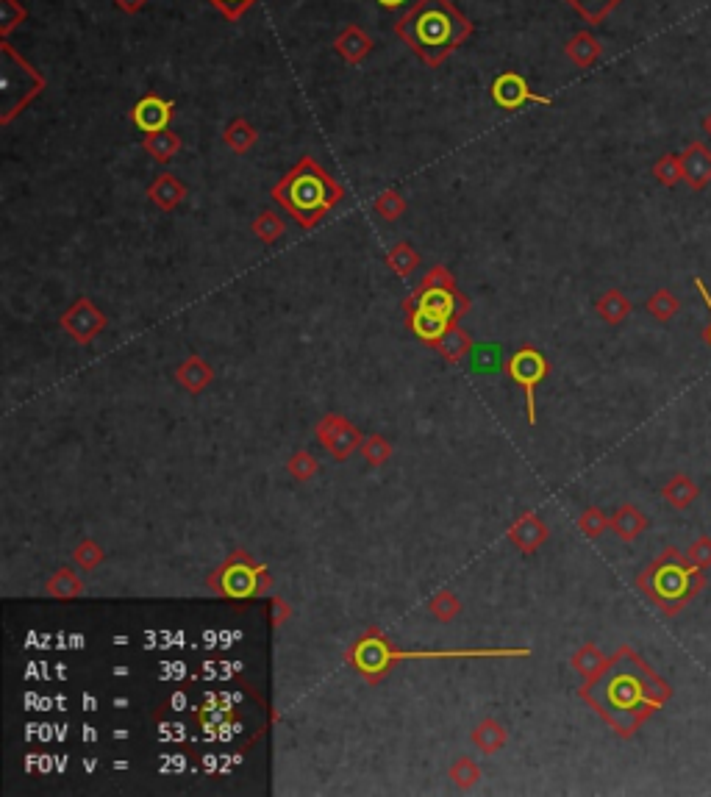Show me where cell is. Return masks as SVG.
Wrapping results in <instances>:
<instances>
[{
	"label": "cell",
	"instance_id": "cell-1",
	"mask_svg": "<svg viewBox=\"0 0 711 797\" xmlns=\"http://www.w3.org/2000/svg\"><path fill=\"white\" fill-rule=\"evenodd\" d=\"M673 689L650 670L631 648L614 653L606 670L584 681L581 698L598 711L620 736H634L637 728L670 700Z\"/></svg>",
	"mask_w": 711,
	"mask_h": 797
},
{
	"label": "cell",
	"instance_id": "cell-2",
	"mask_svg": "<svg viewBox=\"0 0 711 797\" xmlns=\"http://www.w3.org/2000/svg\"><path fill=\"white\" fill-rule=\"evenodd\" d=\"M398 34L423 62L437 67L473 34V23L464 20L448 0H420L398 23Z\"/></svg>",
	"mask_w": 711,
	"mask_h": 797
},
{
	"label": "cell",
	"instance_id": "cell-3",
	"mask_svg": "<svg viewBox=\"0 0 711 797\" xmlns=\"http://www.w3.org/2000/svg\"><path fill=\"white\" fill-rule=\"evenodd\" d=\"M487 656H531L528 648H459V650H400L381 631H364L362 639L348 650V664L370 684H378L395 661L412 659H487Z\"/></svg>",
	"mask_w": 711,
	"mask_h": 797
},
{
	"label": "cell",
	"instance_id": "cell-4",
	"mask_svg": "<svg viewBox=\"0 0 711 797\" xmlns=\"http://www.w3.org/2000/svg\"><path fill=\"white\" fill-rule=\"evenodd\" d=\"M273 198L303 228H312L342 200V187L314 159H300L275 184Z\"/></svg>",
	"mask_w": 711,
	"mask_h": 797
},
{
	"label": "cell",
	"instance_id": "cell-5",
	"mask_svg": "<svg viewBox=\"0 0 711 797\" xmlns=\"http://www.w3.org/2000/svg\"><path fill=\"white\" fill-rule=\"evenodd\" d=\"M637 584L659 609L675 614L687 606L692 595H698L703 589V575H700V567L687 559V553L667 548L645 573L639 575Z\"/></svg>",
	"mask_w": 711,
	"mask_h": 797
},
{
	"label": "cell",
	"instance_id": "cell-6",
	"mask_svg": "<svg viewBox=\"0 0 711 797\" xmlns=\"http://www.w3.org/2000/svg\"><path fill=\"white\" fill-rule=\"evenodd\" d=\"M212 584L225 598L248 600L253 595H262L264 589L270 586V575H267L262 564H256V561L250 559L248 553H234L217 570Z\"/></svg>",
	"mask_w": 711,
	"mask_h": 797
},
{
	"label": "cell",
	"instance_id": "cell-7",
	"mask_svg": "<svg viewBox=\"0 0 711 797\" xmlns=\"http://www.w3.org/2000/svg\"><path fill=\"white\" fill-rule=\"evenodd\" d=\"M503 370H506V375L512 378L517 387L523 389L528 423L534 425L537 423V387L550 373L548 359H545L537 348H520L517 353H512V356L506 359Z\"/></svg>",
	"mask_w": 711,
	"mask_h": 797
},
{
	"label": "cell",
	"instance_id": "cell-8",
	"mask_svg": "<svg viewBox=\"0 0 711 797\" xmlns=\"http://www.w3.org/2000/svg\"><path fill=\"white\" fill-rule=\"evenodd\" d=\"M317 439L323 442V448L334 456L337 461H345L356 448H362L364 436L356 425L350 423L348 417L342 414H328L323 417L317 428H314Z\"/></svg>",
	"mask_w": 711,
	"mask_h": 797
},
{
	"label": "cell",
	"instance_id": "cell-9",
	"mask_svg": "<svg viewBox=\"0 0 711 797\" xmlns=\"http://www.w3.org/2000/svg\"><path fill=\"white\" fill-rule=\"evenodd\" d=\"M406 309H425V312L442 314L445 320L456 323L470 303L459 295V289H442V287H420L412 298L406 300Z\"/></svg>",
	"mask_w": 711,
	"mask_h": 797
},
{
	"label": "cell",
	"instance_id": "cell-10",
	"mask_svg": "<svg viewBox=\"0 0 711 797\" xmlns=\"http://www.w3.org/2000/svg\"><path fill=\"white\" fill-rule=\"evenodd\" d=\"M492 100L498 103L500 109H506V112L523 109V106H531V103L550 106V98L531 92L528 81L517 73H500L495 78V84H492Z\"/></svg>",
	"mask_w": 711,
	"mask_h": 797
},
{
	"label": "cell",
	"instance_id": "cell-11",
	"mask_svg": "<svg viewBox=\"0 0 711 797\" xmlns=\"http://www.w3.org/2000/svg\"><path fill=\"white\" fill-rule=\"evenodd\" d=\"M62 328L78 345H89L106 328V317L98 312V306L92 300L81 298L70 312L62 317Z\"/></svg>",
	"mask_w": 711,
	"mask_h": 797
},
{
	"label": "cell",
	"instance_id": "cell-12",
	"mask_svg": "<svg viewBox=\"0 0 711 797\" xmlns=\"http://www.w3.org/2000/svg\"><path fill=\"white\" fill-rule=\"evenodd\" d=\"M131 120H134V125H137L142 134H159V131H167V125L173 120V103L159 98V95H145V98L134 106Z\"/></svg>",
	"mask_w": 711,
	"mask_h": 797
},
{
	"label": "cell",
	"instance_id": "cell-13",
	"mask_svg": "<svg viewBox=\"0 0 711 797\" xmlns=\"http://www.w3.org/2000/svg\"><path fill=\"white\" fill-rule=\"evenodd\" d=\"M548 525L539 520L537 514H520L512 525H509V539H512L517 548L523 553H534L539 550L545 542H548Z\"/></svg>",
	"mask_w": 711,
	"mask_h": 797
},
{
	"label": "cell",
	"instance_id": "cell-14",
	"mask_svg": "<svg viewBox=\"0 0 711 797\" xmlns=\"http://www.w3.org/2000/svg\"><path fill=\"white\" fill-rule=\"evenodd\" d=\"M406 320H409V328L414 331V337L423 339L428 345H437L442 334L453 325L442 314L425 312V309H406Z\"/></svg>",
	"mask_w": 711,
	"mask_h": 797
},
{
	"label": "cell",
	"instance_id": "cell-15",
	"mask_svg": "<svg viewBox=\"0 0 711 797\" xmlns=\"http://www.w3.org/2000/svg\"><path fill=\"white\" fill-rule=\"evenodd\" d=\"M175 378H178V384L187 389V392L198 395V392H203L214 381V370L200 356H189L187 362L175 370Z\"/></svg>",
	"mask_w": 711,
	"mask_h": 797
},
{
	"label": "cell",
	"instance_id": "cell-16",
	"mask_svg": "<svg viewBox=\"0 0 711 797\" xmlns=\"http://www.w3.org/2000/svg\"><path fill=\"white\" fill-rule=\"evenodd\" d=\"M645 528H648V517H645L637 506L625 503V506H620V509L614 511L612 531L620 536L623 542H634L639 534H645Z\"/></svg>",
	"mask_w": 711,
	"mask_h": 797
},
{
	"label": "cell",
	"instance_id": "cell-17",
	"mask_svg": "<svg viewBox=\"0 0 711 797\" xmlns=\"http://www.w3.org/2000/svg\"><path fill=\"white\" fill-rule=\"evenodd\" d=\"M434 348H437L450 364H459L462 359H467V356H470V350H473V339H470V334H467V331H462L459 325L453 323L448 331L442 334V339H439Z\"/></svg>",
	"mask_w": 711,
	"mask_h": 797
},
{
	"label": "cell",
	"instance_id": "cell-18",
	"mask_svg": "<svg viewBox=\"0 0 711 797\" xmlns=\"http://www.w3.org/2000/svg\"><path fill=\"white\" fill-rule=\"evenodd\" d=\"M698 492H700L698 484H695L689 475H673V478H670V481H667L662 489L664 500H667V503H670V506L678 511L689 509V506L695 503V498H698Z\"/></svg>",
	"mask_w": 711,
	"mask_h": 797
},
{
	"label": "cell",
	"instance_id": "cell-19",
	"mask_svg": "<svg viewBox=\"0 0 711 797\" xmlns=\"http://www.w3.org/2000/svg\"><path fill=\"white\" fill-rule=\"evenodd\" d=\"M500 364H503V350H500V345H487V342H481V345H473V350H470V356H467V367H470V373L475 375H489L495 373V370H500Z\"/></svg>",
	"mask_w": 711,
	"mask_h": 797
},
{
	"label": "cell",
	"instance_id": "cell-20",
	"mask_svg": "<svg viewBox=\"0 0 711 797\" xmlns=\"http://www.w3.org/2000/svg\"><path fill=\"white\" fill-rule=\"evenodd\" d=\"M184 195H187V189L175 175H159L156 184L150 187V200L162 209H175L184 200Z\"/></svg>",
	"mask_w": 711,
	"mask_h": 797
},
{
	"label": "cell",
	"instance_id": "cell-21",
	"mask_svg": "<svg viewBox=\"0 0 711 797\" xmlns=\"http://www.w3.org/2000/svg\"><path fill=\"white\" fill-rule=\"evenodd\" d=\"M45 589H48V595H53V598L73 600L84 592V584H81V578H78L73 567H62V570L53 573V578H50Z\"/></svg>",
	"mask_w": 711,
	"mask_h": 797
},
{
	"label": "cell",
	"instance_id": "cell-22",
	"mask_svg": "<svg viewBox=\"0 0 711 797\" xmlns=\"http://www.w3.org/2000/svg\"><path fill=\"white\" fill-rule=\"evenodd\" d=\"M473 742L484 750L487 756H492V753H498V750L506 745V728H503L498 720L487 717V720H481L478 728L473 731Z\"/></svg>",
	"mask_w": 711,
	"mask_h": 797
},
{
	"label": "cell",
	"instance_id": "cell-23",
	"mask_svg": "<svg viewBox=\"0 0 711 797\" xmlns=\"http://www.w3.org/2000/svg\"><path fill=\"white\" fill-rule=\"evenodd\" d=\"M606 664H609V656H603L595 645H584V648L578 650L573 656V667L575 673L581 675L584 681H592V678H598L603 670H606Z\"/></svg>",
	"mask_w": 711,
	"mask_h": 797
},
{
	"label": "cell",
	"instance_id": "cell-24",
	"mask_svg": "<svg viewBox=\"0 0 711 797\" xmlns=\"http://www.w3.org/2000/svg\"><path fill=\"white\" fill-rule=\"evenodd\" d=\"M428 611L437 617L439 623H453L462 611V600L456 598L450 589H439L437 595L428 600Z\"/></svg>",
	"mask_w": 711,
	"mask_h": 797
},
{
	"label": "cell",
	"instance_id": "cell-25",
	"mask_svg": "<svg viewBox=\"0 0 711 797\" xmlns=\"http://www.w3.org/2000/svg\"><path fill=\"white\" fill-rule=\"evenodd\" d=\"M598 312L600 317L606 320V323H623L625 317H628V312H631V303L620 295V292H609V295H603V298L598 300Z\"/></svg>",
	"mask_w": 711,
	"mask_h": 797
},
{
	"label": "cell",
	"instance_id": "cell-26",
	"mask_svg": "<svg viewBox=\"0 0 711 797\" xmlns=\"http://www.w3.org/2000/svg\"><path fill=\"white\" fill-rule=\"evenodd\" d=\"M145 148L156 159V162H170L178 150V137H173L170 131H159V134H148L145 139Z\"/></svg>",
	"mask_w": 711,
	"mask_h": 797
},
{
	"label": "cell",
	"instance_id": "cell-27",
	"mask_svg": "<svg viewBox=\"0 0 711 797\" xmlns=\"http://www.w3.org/2000/svg\"><path fill=\"white\" fill-rule=\"evenodd\" d=\"M448 775L450 781L459 786V789H473V786L481 781V767H478L473 759L462 756V759L453 761V767H450Z\"/></svg>",
	"mask_w": 711,
	"mask_h": 797
},
{
	"label": "cell",
	"instance_id": "cell-28",
	"mask_svg": "<svg viewBox=\"0 0 711 797\" xmlns=\"http://www.w3.org/2000/svg\"><path fill=\"white\" fill-rule=\"evenodd\" d=\"M578 528H581V534L587 536V539H598V536H603L609 528H612V517H606L600 509L589 506V509L578 517Z\"/></svg>",
	"mask_w": 711,
	"mask_h": 797
},
{
	"label": "cell",
	"instance_id": "cell-29",
	"mask_svg": "<svg viewBox=\"0 0 711 797\" xmlns=\"http://www.w3.org/2000/svg\"><path fill=\"white\" fill-rule=\"evenodd\" d=\"M387 262L400 278H406V275H412L414 267H417V253H414L406 242H400V245H395V248L389 250Z\"/></svg>",
	"mask_w": 711,
	"mask_h": 797
},
{
	"label": "cell",
	"instance_id": "cell-30",
	"mask_svg": "<svg viewBox=\"0 0 711 797\" xmlns=\"http://www.w3.org/2000/svg\"><path fill=\"white\" fill-rule=\"evenodd\" d=\"M362 453H364V459L370 461L373 467H384V464L389 461V456H392V445H389L384 436L373 434V436H367V439L362 442Z\"/></svg>",
	"mask_w": 711,
	"mask_h": 797
},
{
	"label": "cell",
	"instance_id": "cell-31",
	"mask_svg": "<svg viewBox=\"0 0 711 797\" xmlns=\"http://www.w3.org/2000/svg\"><path fill=\"white\" fill-rule=\"evenodd\" d=\"M103 556H106V553H103V548H100L95 539H84V542L73 550V561L81 567V570H95L100 561H103Z\"/></svg>",
	"mask_w": 711,
	"mask_h": 797
},
{
	"label": "cell",
	"instance_id": "cell-32",
	"mask_svg": "<svg viewBox=\"0 0 711 797\" xmlns=\"http://www.w3.org/2000/svg\"><path fill=\"white\" fill-rule=\"evenodd\" d=\"M287 470L292 478H298V481H309V478H314L317 475V459H314L312 453H306V450H298L292 459L287 461Z\"/></svg>",
	"mask_w": 711,
	"mask_h": 797
},
{
	"label": "cell",
	"instance_id": "cell-33",
	"mask_svg": "<svg viewBox=\"0 0 711 797\" xmlns=\"http://www.w3.org/2000/svg\"><path fill=\"white\" fill-rule=\"evenodd\" d=\"M648 312L653 314L656 320L667 323V320L678 312V300H675L670 292H656V295L648 300Z\"/></svg>",
	"mask_w": 711,
	"mask_h": 797
},
{
	"label": "cell",
	"instance_id": "cell-34",
	"mask_svg": "<svg viewBox=\"0 0 711 797\" xmlns=\"http://www.w3.org/2000/svg\"><path fill=\"white\" fill-rule=\"evenodd\" d=\"M687 559L700 570L711 567V536H698L687 548Z\"/></svg>",
	"mask_w": 711,
	"mask_h": 797
},
{
	"label": "cell",
	"instance_id": "cell-35",
	"mask_svg": "<svg viewBox=\"0 0 711 797\" xmlns=\"http://www.w3.org/2000/svg\"><path fill=\"white\" fill-rule=\"evenodd\" d=\"M281 231H284V223H281L273 212L262 214V217L256 220V234H259L264 242H275V239L281 237Z\"/></svg>",
	"mask_w": 711,
	"mask_h": 797
},
{
	"label": "cell",
	"instance_id": "cell-36",
	"mask_svg": "<svg viewBox=\"0 0 711 797\" xmlns=\"http://www.w3.org/2000/svg\"><path fill=\"white\" fill-rule=\"evenodd\" d=\"M403 209H406V203H403V198L395 195V192H384L381 198L375 200V212L384 214L387 220H395L398 214H403Z\"/></svg>",
	"mask_w": 711,
	"mask_h": 797
},
{
	"label": "cell",
	"instance_id": "cell-37",
	"mask_svg": "<svg viewBox=\"0 0 711 797\" xmlns=\"http://www.w3.org/2000/svg\"><path fill=\"white\" fill-rule=\"evenodd\" d=\"M578 12L584 14V17H589V20H600L603 14L612 9L617 0H570Z\"/></svg>",
	"mask_w": 711,
	"mask_h": 797
},
{
	"label": "cell",
	"instance_id": "cell-38",
	"mask_svg": "<svg viewBox=\"0 0 711 797\" xmlns=\"http://www.w3.org/2000/svg\"><path fill=\"white\" fill-rule=\"evenodd\" d=\"M423 287H442V289H456V281H453V275L445 270V267H434L431 273L425 275Z\"/></svg>",
	"mask_w": 711,
	"mask_h": 797
},
{
	"label": "cell",
	"instance_id": "cell-39",
	"mask_svg": "<svg viewBox=\"0 0 711 797\" xmlns=\"http://www.w3.org/2000/svg\"><path fill=\"white\" fill-rule=\"evenodd\" d=\"M212 3L225 14V17H231V20H234V17H239V14L245 12V9H250V3H253V0H212Z\"/></svg>",
	"mask_w": 711,
	"mask_h": 797
},
{
	"label": "cell",
	"instance_id": "cell-40",
	"mask_svg": "<svg viewBox=\"0 0 711 797\" xmlns=\"http://www.w3.org/2000/svg\"><path fill=\"white\" fill-rule=\"evenodd\" d=\"M289 614H292V609H289L287 603L281 598L273 600V625L278 628V625H284L289 620Z\"/></svg>",
	"mask_w": 711,
	"mask_h": 797
},
{
	"label": "cell",
	"instance_id": "cell-41",
	"mask_svg": "<svg viewBox=\"0 0 711 797\" xmlns=\"http://www.w3.org/2000/svg\"><path fill=\"white\" fill-rule=\"evenodd\" d=\"M381 6H387V9H392V12H409V9H414L420 0H378Z\"/></svg>",
	"mask_w": 711,
	"mask_h": 797
},
{
	"label": "cell",
	"instance_id": "cell-42",
	"mask_svg": "<svg viewBox=\"0 0 711 797\" xmlns=\"http://www.w3.org/2000/svg\"><path fill=\"white\" fill-rule=\"evenodd\" d=\"M695 289H698L700 298H703V303L709 306V312H711V292H709V287L703 284V278H695ZM706 342H709V345H711V325H709V328H706Z\"/></svg>",
	"mask_w": 711,
	"mask_h": 797
}]
</instances>
